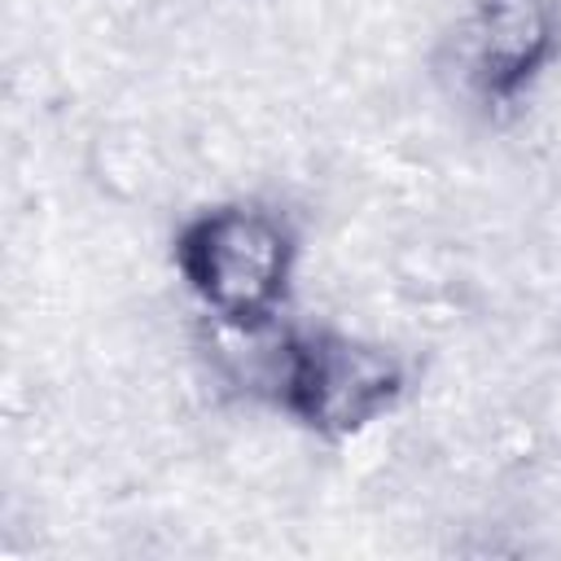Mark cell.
Segmentation results:
<instances>
[{
	"label": "cell",
	"instance_id": "1",
	"mask_svg": "<svg viewBox=\"0 0 561 561\" xmlns=\"http://www.w3.org/2000/svg\"><path fill=\"white\" fill-rule=\"evenodd\" d=\"M175 259L215 320H267L289 289L294 237L263 206H215L184 228Z\"/></svg>",
	"mask_w": 561,
	"mask_h": 561
},
{
	"label": "cell",
	"instance_id": "2",
	"mask_svg": "<svg viewBox=\"0 0 561 561\" xmlns=\"http://www.w3.org/2000/svg\"><path fill=\"white\" fill-rule=\"evenodd\" d=\"M399 390L403 373L381 346L346 333H316L298 337L280 403L311 430L342 438L386 416Z\"/></svg>",
	"mask_w": 561,
	"mask_h": 561
},
{
	"label": "cell",
	"instance_id": "3",
	"mask_svg": "<svg viewBox=\"0 0 561 561\" xmlns=\"http://www.w3.org/2000/svg\"><path fill=\"white\" fill-rule=\"evenodd\" d=\"M548 53H552L548 0H478V9L465 22V44H460L465 75L491 101L517 96Z\"/></svg>",
	"mask_w": 561,
	"mask_h": 561
}]
</instances>
